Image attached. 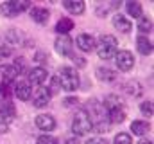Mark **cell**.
Masks as SVG:
<instances>
[{"label":"cell","mask_w":154,"mask_h":144,"mask_svg":"<svg viewBox=\"0 0 154 144\" xmlns=\"http://www.w3.org/2000/svg\"><path fill=\"white\" fill-rule=\"evenodd\" d=\"M108 117H109V123L111 124H122L125 121V110H124V106L109 110L108 112Z\"/></svg>","instance_id":"obj_18"},{"label":"cell","mask_w":154,"mask_h":144,"mask_svg":"<svg viewBox=\"0 0 154 144\" xmlns=\"http://www.w3.org/2000/svg\"><path fill=\"white\" fill-rule=\"evenodd\" d=\"M140 110H142L143 115L151 117V115H152V101H143V103L140 105Z\"/></svg>","instance_id":"obj_29"},{"label":"cell","mask_w":154,"mask_h":144,"mask_svg":"<svg viewBox=\"0 0 154 144\" xmlns=\"http://www.w3.org/2000/svg\"><path fill=\"white\" fill-rule=\"evenodd\" d=\"M136 49H138V52H140V54L149 56V54L152 52V41H151L147 36L140 34L138 38H136Z\"/></svg>","instance_id":"obj_16"},{"label":"cell","mask_w":154,"mask_h":144,"mask_svg":"<svg viewBox=\"0 0 154 144\" xmlns=\"http://www.w3.org/2000/svg\"><path fill=\"white\" fill-rule=\"evenodd\" d=\"M125 90H127L129 96H140V94H142V87H140V83H136V81H129L127 87H125Z\"/></svg>","instance_id":"obj_26"},{"label":"cell","mask_w":154,"mask_h":144,"mask_svg":"<svg viewBox=\"0 0 154 144\" xmlns=\"http://www.w3.org/2000/svg\"><path fill=\"white\" fill-rule=\"evenodd\" d=\"M14 94L20 101H29L31 96H32V87L27 81H18L14 85Z\"/></svg>","instance_id":"obj_13"},{"label":"cell","mask_w":154,"mask_h":144,"mask_svg":"<svg viewBox=\"0 0 154 144\" xmlns=\"http://www.w3.org/2000/svg\"><path fill=\"white\" fill-rule=\"evenodd\" d=\"M0 119L5 124H9L11 121L16 119V108L13 105V101H9V99H2L0 101Z\"/></svg>","instance_id":"obj_8"},{"label":"cell","mask_w":154,"mask_h":144,"mask_svg":"<svg viewBox=\"0 0 154 144\" xmlns=\"http://www.w3.org/2000/svg\"><path fill=\"white\" fill-rule=\"evenodd\" d=\"M34 124L38 126V130H43L47 133L56 130V119L52 115H48V113H39L36 117V121H34Z\"/></svg>","instance_id":"obj_10"},{"label":"cell","mask_w":154,"mask_h":144,"mask_svg":"<svg viewBox=\"0 0 154 144\" xmlns=\"http://www.w3.org/2000/svg\"><path fill=\"white\" fill-rule=\"evenodd\" d=\"M138 144H152V141H151V139H140Z\"/></svg>","instance_id":"obj_38"},{"label":"cell","mask_w":154,"mask_h":144,"mask_svg":"<svg viewBox=\"0 0 154 144\" xmlns=\"http://www.w3.org/2000/svg\"><path fill=\"white\" fill-rule=\"evenodd\" d=\"M86 144H108V141L106 139H100V137H93V139L86 141Z\"/></svg>","instance_id":"obj_33"},{"label":"cell","mask_w":154,"mask_h":144,"mask_svg":"<svg viewBox=\"0 0 154 144\" xmlns=\"http://www.w3.org/2000/svg\"><path fill=\"white\" fill-rule=\"evenodd\" d=\"M151 130V124L147 121H133L131 123V132L133 135H145Z\"/></svg>","instance_id":"obj_19"},{"label":"cell","mask_w":154,"mask_h":144,"mask_svg":"<svg viewBox=\"0 0 154 144\" xmlns=\"http://www.w3.org/2000/svg\"><path fill=\"white\" fill-rule=\"evenodd\" d=\"M97 77L100 81H115L116 79V72H113L111 69H97Z\"/></svg>","instance_id":"obj_25"},{"label":"cell","mask_w":154,"mask_h":144,"mask_svg":"<svg viewBox=\"0 0 154 144\" xmlns=\"http://www.w3.org/2000/svg\"><path fill=\"white\" fill-rule=\"evenodd\" d=\"M2 132H4V133L7 132V124H5V123H4V121L0 119V133H2Z\"/></svg>","instance_id":"obj_36"},{"label":"cell","mask_w":154,"mask_h":144,"mask_svg":"<svg viewBox=\"0 0 154 144\" xmlns=\"http://www.w3.org/2000/svg\"><path fill=\"white\" fill-rule=\"evenodd\" d=\"M70 58H72V60H74V61H75L77 65H79V67H84V65H86V61H84V60H82V58H81V56H77V54H72V56H70Z\"/></svg>","instance_id":"obj_34"},{"label":"cell","mask_w":154,"mask_h":144,"mask_svg":"<svg viewBox=\"0 0 154 144\" xmlns=\"http://www.w3.org/2000/svg\"><path fill=\"white\" fill-rule=\"evenodd\" d=\"M14 70H16V74H23L25 72V61L22 60V58H16V61H14Z\"/></svg>","instance_id":"obj_30"},{"label":"cell","mask_w":154,"mask_h":144,"mask_svg":"<svg viewBox=\"0 0 154 144\" xmlns=\"http://www.w3.org/2000/svg\"><path fill=\"white\" fill-rule=\"evenodd\" d=\"M47 77H48V72L47 69H43V67H34V69H31L29 70V85L31 83H34V85H43L45 81H47Z\"/></svg>","instance_id":"obj_12"},{"label":"cell","mask_w":154,"mask_h":144,"mask_svg":"<svg viewBox=\"0 0 154 144\" xmlns=\"http://www.w3.org/2000/svg\"><path fill=\"white\" fill-rule=\"evenodd\" d=\"M113 25H115L120 33H124V34L131 33V29H133V24L129 22V18H125L124 15H118V13L113 16Z\"/></svg>","instance_id":"obj_15"},{"label":"cell","mask_w":154,"mask_h":144,"mask_svg":"<svg viewBox=\"0 0 154 144\" xmlns=\"http://www.w3.org/2000/svg\"><path fill=\"white\" fill-rule=\"evenodd\" d=\"M66 144H79V142H77L75 139H70V141H66Z\"/></svg>","instance_id":"obj_39"},{"label":"cell","mask_w":154,"mask_h":144,"mask_svg":"<svg viewBox=\"0 0 154 144\" xmlns=\"http://www.w3.org/2000/svg\"><path fill=\"white\" fill-rule=\"evenodd\" d=\"M31 7H32V5H31V2H27V0H11V2H4V4L0 5V11H2L4 16L13 18V16H16V15H20V13L27 11V9H31Z\"/></svg>","instance_id":"obj_5"},{"label":"cell","mask_w":154,"mask_h":144,"mask_svg":"<svg viewBox=\"0 0 154 144\" xmlns=\"http://www.w3.org/2000/svg\"><path fill=\"white\" fill-rule=\"evenodd\" d=\"M0 76H2V79H4V83H11V81H14V77L18 76L16 70H14V67L13 65H4V67H0Z\"/></svg>","instance_id":"obj_22"},{"label":"cell","mask_w":154,"mask_h":144,"mask_svg":"<svg viewBox=\"0 0 154 144\" xmlns=\"http://www.w3.org/2000/svg\"><path fill=\"white\" fill-rule=\"evenodd\" d=\"M54 49H56L57 54L70 58V56L74 54V41H72L70 36H59V38L54 41Z\"/></svg>","instance_id":"obj_7"},{"label":"cell","mask_w":154,"mask_h":144,"mask_svg":"<svg viewBox=\"0 0 154 144\" xmlns=\"http://www.w3.org/2000/svg\"><path fill=\"white\" fill-rule=\"evenodd\" d=\"M57 79H59L63 90H66V92H75L79 88V83H81L79 74H77V70L74 67H61Z\"/></svg>","instance_id":"obj_3"},{"label":"cell","mask_w":154,"mask_h":144,"mask_svg":"<svg viewBox=\"0 0 154 144\" xmlns=\"http://www.w3.org/2000/svg\"><path fill=\"white\" fill-rule=\"evenodd\" d=\"M115 144H133V139H131L129 133H116Z\"/></svg>","instance_id":"obj_28"},{"label":"cell","mask_w":154,"mask_h":144,"mask_svg":"<svg viewBox=\"0 0 154 144\" xmlns=\"http://www.w3.org/2000/svg\"><path fill=\"white\" fill-rule=\"evenodd\" d=\"M31 97H32V105H34V106L36 108H43V106L48 105V101H50L52 96H50V92H48L47 87H38Z\"/></svg>","instance_id":"obj_9"},{"label":"cell","mask_w":154,"mask_h":144,"mask_svg":"<svg viewBox=\"0 0 154 144\" xmlns=\"http://www.w3.org/2000/svg\"><path fill=\"white\" fill-rule=\"evenodd\" d=\"M45 60H47V58H45L43 52H38V54H36V61H45Z\"/></svg>","instance_id":"obj_37"},{"label":"cell","mask_w":154,"mask_h":144,"mask_svg":"<svg viewBox=\"0 0 154 144\" xmlns=\"http://www.w3.org/2000/svg\"><path fill=\"white\" fill-rule=\"evenodd\" d=\"M102 106L109 112V110H115V108L122 106V101H120V97H118V96L109 94V96H106V97H104V105H102Z\"/></svg>","instance_id":"obj_23"},{"label":"cell","mask_w":154,"mask_h":144,"mask_svg":"<svg viewBox=\"0 0 154 144\" xmlns=\"http://www.w3.org/2000/svg\"><path fill=\"white\" fill-rule=\"evenodd\" d=\"M72 132H74V135H79V137L91 132V121L84 110L75 112V115L72 119Z\"/></svg>","instance_id":"obj_4"},{"label":"cell","mask_w":154,"mask_h":144,"mask_svg":"<svg viewBox=\"0 0 154 144\" xmlns=\"http://www.w3.org/2000/svg\"><path fill=\"white\" fill-rule=\"evenodd\" d=\"M36 144H59V141L56 139V137H52V135H48V133H43V135H39Z\"/></svg>","instance_id":"obj_27"},{"label":"cell","mask_w":154,"mask_h":144,"mask_svg":"<svg viewBox=\"0 0 154 144\" xmlns=\"http://www.w3.org/2000/svg\"><path fill=\"white\" fill-rule=\"evenodd\" d=\"M63 5H65V9L70 11L72 15H82L84 9H86L84 2H81V0H65Z\"/></svg>","instance_id":"obj_17"},{"label":"cell","mask_w":154,"mask_h":144,"mask_svg":"<svg viewBox=\"0 0 154 144\" xmlns=\"http://www.w3.org/2000/svg\"><path fill=\"white\" fill-rule=\"evenodd\" d=\"M125 11H127V15L133 16V18H140V16L143 15L142 4H140V2H134V0H131V2L125 4Z\"/></svg>","instance_id":"obj_20"},{"label":"cell","mask_w":154,"mask_h":144,"mask_svg":"<svg viewBox=\"0 0 154 144\" xmlns=\"http://www.w3.org/2000/svg\"><path fill=\"white\" fill-rule=\"evenodd\" d=\"M77 103H79L77 97H66L65 99V106H72V105H77Z\"/></svg>","instance_id":"obj_35"},{"label":"cell","mask_w":154,"mask_h":144,"mask_svg":"<svg viewBox=\"0 0 154 144\" xmlns=\"http://www.w3.org/2000/svg\"><path fill=\"white\" fill-rule=\"evenodd\" d=\"M74 29V22L70 18H61L56 24V33H59L61 36H66V33H70Z\"/></svg>","instance_id":"obj_21"},{"label":"cell","mask_w":154,"mask_h":144,"mask_svg":"<svg viewBox=\"0 0 154 144\" xmlns=\"http://www.w3.org/2000/svg\"><path fill=\"white\" fill-rule=\"evenodd\" d=\"M115 61H116L118 70L122 72H129L134 67V56L129 51H118L115 54Z\"/></svg>","instance_id":"obj_6"},{"label":"cell","mask_w":154,"mask_h":144,"mask_svg":"<svg viewBox=\"0 0 154 144\" xmlns=\"http://www.w3.org/2000/svg\"><path fill=\"white\" fill-rule=\"evenodd\" d=\"M47 88H48L50 96L57 94V90H59V79H57V77H54V79H52V85H50V87H47Z\"/></svg>","instance_id":"obj_32"},{"label":"cell","mask_w":154,"mask_h":144,"mask_svg":"<svg viewBox=\"0 0 154 144\" xmlns=\"http://www.w3.org/2000/svg\"><path fill=\"white\" fill-rule=\"evenodd\" d=\"M75 43H77V47H79L82 52H91V51H95V43H97V40H95L91 34H88V33H82V34L77 36Z\"/></svg>","instance_id":"obj_11"},{"label":"cell","mask_w":154,"mask_h":144,"mask_svg":"<svg viewBox=\"0 0 154 144\" xmlns=\"http://www.w3.org/2000/svg\"><path fill=\"white\" fill-rule=\"evenodd\" d=\"M11 54H13V49H11V47H7V45H0V61L5 60V58H9Z\"/></svg>","instance_id":"obj_31"},{"label":"cell","mask_w":154,"mask_h":144,"mask_svg":"<svg viewBox=\"0 0 154 144\" xmlns=\"http://www.w3.org/2000/svg\"><path fill=\"white\" fill-rule=\"evenodd\" d=\"M138 31L142 33V34H149L151 31H152V22H151V18H147V16H140L138 18Z\"/></svg>","instance_id":"obj_24"},{"label":"cell","mask_w":154,"mask_h":144,"mask_svg":"<svg viewBox=\"0 0 154 144\" xmlns=\"http://www.w3.org/2000/svg\"><path fill=\"white\" fill-rule=\"evenodd\" d=\"M29 15H31V18L39 24V25H43V24H47L48 22V16H50V13H48V9H45V7H31L29 9Z\"/></svg>","instance_id":"obj_14"},{"label":"cell","mask_w":154,"mask_h":144,"mask_svg":"<svg viewBox=\"0 0 154 144\" xmlns=\"http://www.w3.org/2000/svg\"><path fill=\"white\" fill-rule=\"evenodd\" d=\"M95 51H97V54H99L100 60H111V58H115V54L118 52L116 38L113 34L100 36L99 41L95 43Z\"/></svg>","instance_id":"obj_2"},{"label":"cell","mask_w":154,"mask_h":144,"mask_svg":"<svg viewBox=\"0 0 154 144\" xmlns=\"http://www.w3.org/2000/svg\"><path fill=\"white\" fill-rule=\"evenodd\" d=\"M88 117L91 121V130L95 132H108V124L104 123V106L97 101V99H91L90 106H88Z\"/></svg>","instance_id":"obj_1"}]
</instances>
